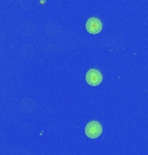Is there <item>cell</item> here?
I'll list each match as a JSON object with an SVG mask.
<instances>
[{"label":"cell","instance_id":"1","mask_svg":"<svg viewBox=\"0 0 148 155\" xmlns=\"http://www.w3.org/2000/svg\"><path fill=\"white\" fill-rule=\"evenodd\" d=\"M85 134L90 139H96L102 134V127L97 121L88 122L85 127Z\"/></svg>","mask_w":148,"mask_h":155},{"label":"cell","instance_id":"2","mask_svg":"<svg viewBox=\"0 0 148 155\" xmlns=\"http://www.w3.org/2000/svg\"><path fill=\"white\" fill-rule=\"evenodd\" d=\"M86 81L91 86H97L102 82V74L96 69H90L86 73Z\"/></svg>","mask_w":148,"mask_h":155},{"label":"cell","instance_id":"3","mask_svg":"<svg viewBox=\"0 0 148 155\" xmlns=\"http://www.w3.org/2000/svg\"><path fill=\"white\" fill-rule=\"evenodd\" d=\"M86 29L89 34L96 35L102 30V23L98 18L91 17L86 22Z\"/></svg>","mask_w":148,"mask_h":155}]
</instances>
